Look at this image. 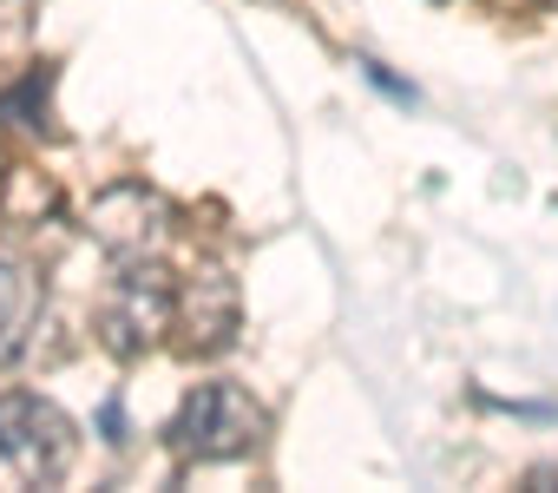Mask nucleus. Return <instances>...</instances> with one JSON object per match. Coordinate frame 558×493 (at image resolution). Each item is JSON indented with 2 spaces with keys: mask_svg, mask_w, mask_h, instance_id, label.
<instances>
[{
  "mask_svg": "<svg viewBox=\"0 0 558 493\" xmlns=\"http://www.w3.org/2000/svg\"><path fill=\"white\" fill-rule=\"evenodd\" d=\"M545 8H558V0H545Z\"/></svg>",
  "mask_w": 558,
  "mask_h": 493,
  "instance_id": "7",
  "label": "nucleus"
},
{
  "mask_svg": "<svg viewBox=\"0 0 558 493\" xmlns=\"http://www.w3.org/2000/svg\"><path fill=\"white\" fill-rule=\"evenodd\" d=\"M165 434H171V447L184 460H230L263 434V408L236 382H197Z\"/></svg>",
  "mask_w": 558,
  "mask_h": 493,
  "instance_id": "2",
  "label": "nucleus"
},
{
  "mask_svg": "<svg viewBox=\"0 0 558 493\" xmlns=\"http://www.w3.org/2000/svg\"><path fill=\"white\" fill-rule=\"evenodd\" d=\"M73 467V421L47 395H0V480L47 486Z\"/></svg>",
  "mask_w": 558,
  "mask_h": 493,
  "instance_id": "1",
  "label": "nucleus"
},
{
  "mask_svg": "<svg viewBox=\"0 0 558 493\" xmlns=\"http://www.w3.org/2000/svg\"><path fill=\"white\" fill-rule=\"evenodd\" d=\"M236 336V284L223 270H197L184 284V349L217 356Z\"/></svg>",
  "mask_w": 558,
  "mask_h": 493,
  "instance_id": "5",
  "label": "nucleus"
},
{
  "mask_svg": "<svg viewBox=\"0 0 558 493\" xmlns=\"http://www.w3.org/2000/svg\"><path fill=\"white\" fill-rule=\"evenodd\" d=\"M158 329H171V284H165V270H132V277H119V290H112L106 310H99V342L132 362V356L151 349Z\"/></svg>",
  "mask_w": 558,
  "mask_h": 493,
  "instance_id": "3",
  "label": "nucleus"
},
{
  "mask_svg": "<svg viewBox=\"0 0 558 493\" xmlns=\"http://www.w3.org/2000/svg\"><path fill=\"white\" fill-rule=\"evenodd\" d=\"M40 316V284L21 264H0V362L27 349V329Z\"/></svg>",
  "mask_w": 558,
  "mask_h": 493,
  "instance_id": "6",
  "label": "nucleus"
},
{
  "mask_svg": "<svg viewBox=\"0 0 558 493\" xmlns=\"http://www.w3.org/2000/svg\"><path fill=\"white\" fill-rule=\"evenodd\" d=\"M93 237L112 257H145L165 243V204L145 184H112L93 197Z\"/></svg>",
  "mask_w": 558,
  "mask_h": 493,
  "instance_id": "4",
  "label": "nucleus"
}]
</instances>
